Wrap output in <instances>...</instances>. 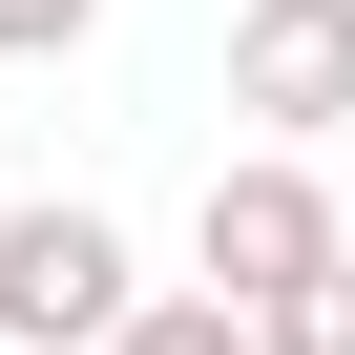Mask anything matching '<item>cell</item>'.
Listing matches in <instances>:
<instances>
[{
	"instance_id": "6da1fadb",
	"label": "cell",
	"mask_w": 355,
	"mask_h": 355,
	"mask_svg": "<svg viewBox=\"0 0 355 355\" xmlns=\"http://www.w3.org/2000/svg\"><path fill=\"white\" fill-rule=\"evenodd\" d=\"M125 313H146L125 209H84V189H21L0 209V355H105Z\"/></svg>"
},
{
	"instance_id": "7a4b0ae2",
	"label": "cell",
	"mask_w": 355,
	"mask_h": 355,
	"mask_svg": "<svg viewBox=\"0 0 355 355\" xmlns=\"http://www.w3.org/2000/svg\"><path fill=\"white\" fill-rule=\"evenodd\" d=\"M334 251H355V209H334V167H293V146H230L209 209H189V293H209V313H272V293L334 272Z\"/></svg>"
},
{
	"instance_id": "3957f363",
	"label": "cell",
	"mask_w": 355,
	"mask_h": 355,
	"mask_svg": "<svg viewBox=\"0 0 355 355\" xmlns=\"http://www.w3.org/2000/svg\"><path fill=\"white\" fill-rule=\"evenodd\" d=\"M230 125L251 146H355V0H230Z\"/></svg>"
},
{
	"instance_id": "277c9868",
	"label": "cell",
	"mask_w": 355,
	"mask_h": 355,
	"mask_svg": "<svg viewBox=\"0 0 355 355\" xmlns=\"http://www.w3.org/2000/svg\"><path fill=\"white\" fill-rule=\"evenodd\" d=\"M251 355H355V251H334V272H293V293L251 313Z\"/></svg>"
},
{
	"instance_id": "5b68a950",
	"label": "cell",
	"mask_w": 355,
	"mask_h": 355,
	"mask_svg": "<svg viewBox=\"0 0 355 355\" xmlns=\"http://www.w3.org/2000/svg\"><path fill=\"white\" fill-rule=\"evenodd\" d=\"M105 355H251V313H209V293H146V313H125Z\"/></svg>"
},
{
	"instance_id": "8992f818",
	"label": "cell",
	"mask_w": 355,
	"mask_h": 355,
	"mask_svg": "<svg viewBox=\"0 0 355 355\" xmlns=\"http://www.w3.org/2000/svg\"><path fill=\"white\" fill-rule=\"evenodd\" d=\"M105 42V0H0V63H84Z\"/></svg>"
}]
</instances>
